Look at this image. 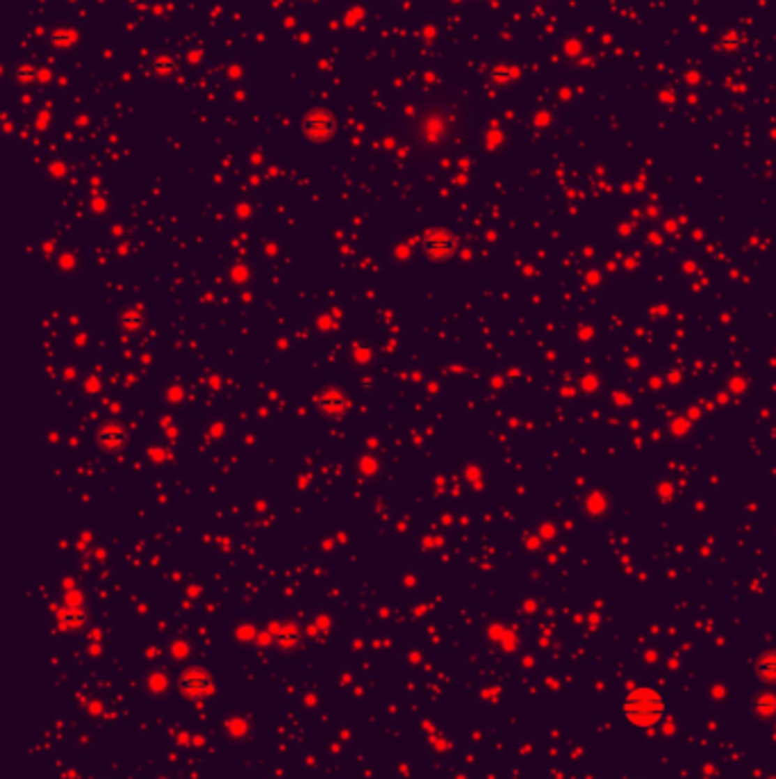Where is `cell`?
Masks as SVG:
<instances>
[{
  "label": "cell",
  "mask_w": 776,
  "mask_h": 779,
  "mask_svg": "<svg viewBox=\"0 0 776 779\" xmlns=\"http://www.w3.org/2000/svg\"><path fill=\"white\" fill-rule=\"evenodd\" d=\"M667 713V699L651 686H637L622 699V715L635 729H651Z\"/></svg>",
  "instance_id": "1"
},
{
  "label": "cell",
  "mask_w": 776,
  "mask_h": 779,
  "mask_svg": "<svg viewBox=\"0 0 776 779\" xmlns=\"http://www.w3.org/2000/svg\"><path fill=\"white\" fill-rule=\"evenodd\" d=\"M421 251L433 262H446L458 251V237L448 228H428L421 235Z\"/></svg>",
  "instance_id": "3"
},
{
  "label": "cell",
  "mask_w": 776,
  "mask_h": 779,
  "mask_svg": "<svg viewBox=\"0 0 776 779\" xmlns=\"http://www.w3.org/2000/svg\"><path fill=\"white\" fill-rule=\"evenodd\" d=\"M335 130H337V121H335V117L324 107L310 110L303 117V135H305V140L312 144L328 142L335 135Z\"/></svg>",
  "instance_id": "4"
},
{
  "label": "cell",
  "mask_w": 776,
  "mask_h": 779,
  "mask_svg": "<svg viewBox=\"0 0 776 779\" xmlns=\"http://www.w3.org/2000/svg\"><path fill=\"white\" fill-rule=\"evenodd\" d=\"M756 708H758V713L772 715L776 711V697L774 695H761L758 697V702H756Z\"/></svg>",
  "instance_id": "10"
},
{
  "label": "cell",
  "mask_w": 776,
  "mask_h": 779,
  "mask_svg": "<svg viewBox=\"0 0 776 779\" xmlns=\"http://www.w3.org/2000/svg\"><path fill=\"white\" fill-rule=\"evenodd\" d=\"M178 690L192 702H201L217 692V681L205 668H187L178 674Z\"/></svg>",
  "instance_id": "2"
},
{
  "label": "cell",
  "mask_w": 776,
  "mask_h": 779,
  "mask_svg": "<svg viewBox=\"0 0 776 779\" xmlns=\"http://www.w3.org/2000/svg\"><path fill=\"white\" fill-rule=\"evenodd\" d=\"M740 43H743V34L740 32H724L717 41V46L722 50H726V53H733L736 48H740Z\"/></svg>",
  "instance_id": "9"
},
{
  "label": "cell",
  "mask_w": 776,
  "mask_h": 779,
  "mask_svg": "<svg viewBox=\"0 0 776 779\" xmlns=\"http://www.w3.org/2000/svg\"><path fill=\"white\" fill-rule=\"evenodd\" d=\"M176 68H178L176 57H171V55L160 53V55H155V57L151 59V71H153L155 75H160V77H169V75H174V73H176Z\"/></svg>",
  "instance_id": "8"
},
{
  "label": "cell",
  "mask_w": 776,
  "mask_h": 779,
  "mask_svg": "<svg viewBox=\"0 0 776 779\" xmlns=\"http://www.w3.org/2000/svg\"><path fill=\"white\" fill-rule=\"evenodd\" d=\"M93 440H96L98 449H102V452L116 454L128 443V433H125L123 426H121V424L105 422V424H100V426L96 429V433H93Z\"/></svg>",
  "instance_id": "6"
},
{
  "label": "cell",
  "mask_w": 776,
  "mask_h": 779,
  "mask_svg": "<svg viewBox=\"0 0 776 779\" xmlns=\"http://www.w3.org/2000/svg\"><path fill=\"white\" fill-rule=\"evenodd\" d=\"M756 677L767 686H776V649H767V652L758 654L754 663Z\"/></svg>",
  "instance_id": "7"
},
{
  "label": "cell",
  "mask_w": 776,
  "mask_h": 779,
  "mask_svg": "<svg viewBox=\"0 0 776 779\" xmlns=\"http://www.w3.org/2000/svg\"><path fill=\"white\" fill-rule=\"evenodd\" d=\"M312 403H314V408L319 413L328 415V417H340V415L347 413L349 406H351L349 396L337 387L319 390V392H314V396H312Z\"/></svg>",
  "instance_id": "5"
}]
</instances>
